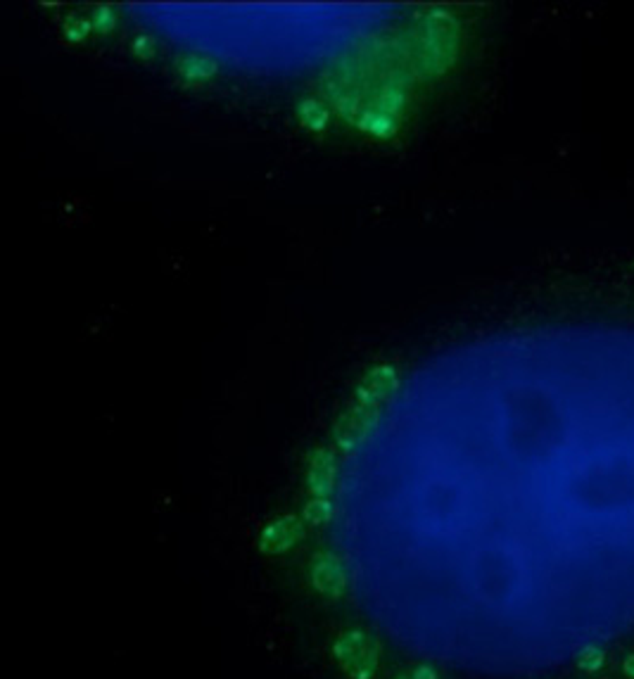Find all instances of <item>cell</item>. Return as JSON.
I'll list each match as a JSON object with an SVG mask.
<instances>
[{"mask_svg": "<svg viewBox=\"0 0 634 679\" xmlns=\"http://www.w3.org/2000/svg\"><path fill=\"white\" fill-rule=\"evenodd\" d=\"M578 665L582 667L585 672H592V670H599V667L603 665V653L599 651V648H587L585 653H580L578 658Z\"/></svg>", "mask_w": 634, "mask_h": 679, "instance_id": "5", "label": "cell"}, {"mask_svg": "<svg viewBox=\"0 0 634 679\" xmlns=\"http://www.w3.org/2000/svg\"><path fill=\"white\" fill-rule=\"evenodd\" d=\"M328 516H331V509H328L326 502H314L307 506V518L311 522H324Z\"/></svg>", "mask_w": 634, "mask_h": 679, "instance_id": "7", "label": "cell"}, {"mask_svg": "<svg viewBox=\"0 0 634 679\" xmlns=\"http://www.w3.org/2000/svg\"><path fill=\"white\" fill-rule=\"evenodd\" d=\"M395 679H440V675H437V670L430 665H416V667H409L406 672L397 675Z\"/></svg>", "mask_w": 634, "mask_h": 679, "instance_id": "6", "label": "cell"}, {"mask_svg": "<svg viewBox=\"0 0 634 679\" xmlns=\"http://www.w3.org/2000/svg\"><path fill=\"white\" fill-rule=\"evenodd\" d=\"M340 670L349 679H373L380 665V648L368 632L347 630L342 632L333 644Z\"/></svg>", "mask_w": 634, "mask_h": 679, "instance_id": "1", "label": "cell"}, {"mask_svg": "<svg viewBox=\"0 0 634 679\" xmlns=\"http://www.w3.org/2000/svg\"><path fill=\"white\" fill-rule=\"evenodd\" d=\"M311 487H314V492H328L331 489V482H333V463L331 458L326 456V454H319V456L314 458V463H311Z\"/></svg>", "mask_w": 634, "mask_h": 679, "instance_id": "4", "label": "cell"}, {"mask_svg": "<svg viewBox=\"0 0 634 679\" xmlns=\"http://www.w3.org/2000/svg\"><path fill=\"white\" fill-rule=\"evenodd\" d=\"M625 675L634 679V655H630V658L625 660Z\"/></svg>", "mask_w": 634, "mask_h": 679, "instance_id": "8", "label": "cell"}, {"mask_svg": "<svg viewBox=\"0 0 634 679\" xmlns=\"http://www.w3.org/2000/svg\"><path fill=\"white\" fill-rule=\"evenodd\" d=\"M309 582L326 598H340L347 589V570L333 554H319L309 566Z\"/></svg>", "mask_w": 634, "mask_h": 679, "instance_id": "2", "label": "cell"}, {"mask_svg": "<svg viewBox=\"0 0 634 679\" xmlns=\"http://www.w3.org/2000/svg\"><path fill=\"white\" fill-rule=\"evenodd\" d=\"M299 539V522L295 518H283V520L269 525L262 534V551L267 554H283V551L292 549Z\"/></svg>", "mask_w": 634, "mask_h": 679, "instance_id": "3", "label": "cell"}]
</instances>
